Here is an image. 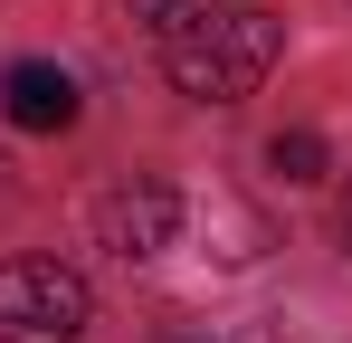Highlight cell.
I'll return each mask as SVG.
<instances>
[{
	"instance_id": "6",
	"label": "cell",
	"mask_w": 352,
	"mask_h": 343,
	"mask_svg": "<svg viewBox=\"0 0 352 343\" xmlns=\"http://www.w3.org/2000/svg\"><path fill=\"white\" fill-rule=\"evenodd\" d=\"M343 238H352V191H343Z\"/></svg>"
},
{
	"instance_id": "2",
	"label": "cell",
	"mask_w": 352,
	"mask_h": 343,
	"mask_svg": "<svg viewBox=\"0 0 352 343\" xmlns=\"http://www.w3.org/2000/svg\"><path fill=\"white\" fill-rule=\"evenodd\" d=\"M96 324V295L58 258H10L0 267V343H76Z\"/></svg>"
},
{
	"instance_id": "3",
	"label": "cell",
	"mask_w": 352,
	"mask_h": 343,
	"mask_svg": "<svg viewBox=\"0 0 352 343\" xmlns=\"http://www.w3.org/2000/svg\"><path fill=\"white\" fill-rule=\"evenodd\" d=\"M0 114H10L19 134H67V124L86 114V96H76V76H67V67H48V57H19V67L0 76Z\"/></svg>"
},
{
	"instance_id": "1",
	"label": "cell",
	"mask_w": 352,
	"mask_h": 343,
	"mask_svg": "<svg viewBox=\"0 0 352 343\" xmlns=\"http://www.w3.org/2000/svg\"><path fill=\"white\" fill-rule=\"evenodd\" d=\"M133 10H143L153 48L172 67V86L200 96V105L257 96L267 67H276V48H286V29H276L267 10H210V0H133Z\"/></svg>"
},
{
	"instance_id": "4",
	"label": "cell",
	"mask_w": 352,
	"mask_h": 343,
	"mask_svg": "<svg viewBox=\"0 0 352 343\" xmlns=\"http://www.w3.org/2000/svg\"><path fill=\"white\" fill-rule=\"evenodd\" d=\"M96 229H105L115 258H162L172 229H181V200L162 191V181H133V191H115V200L96 210Z\"/></svg>"
},
{
	"instance_id": "5",
	"label": "cell",
	"mask_w": 352,
	"mask_h": 343,
	"mask_svg": "<svg viewBox=\"0 0 352 343\" xmlns=\"http://www.w3.org/2000/svg\"><path fill=\"white\" fill-rule=\"evenodd\" d=\"M267 172H276V181H324V134H305V124L276 134V143H267Z\"/></svg>"
}]
</instances>
